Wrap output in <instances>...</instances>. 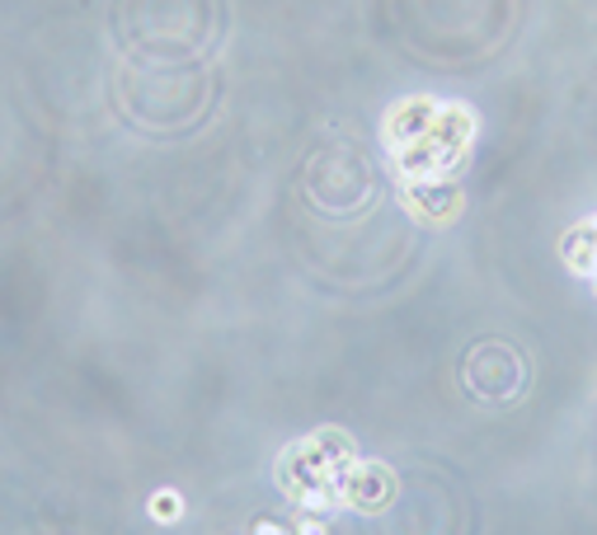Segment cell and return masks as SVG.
Wrapping results in <instances>:
<instances>
[{"instance_id":"cell-2","label":"cell","mask_w":597,"mask_h":535,"mask_svg":"<svg viewBox=\"0 0 597 535\" xmlns=\"http://www.w3.org/2000/svg\"><path fill=\"white\" fill-rule=\"evenodd\" d=\"M296 535H329L320 516H306V522H296Z\"/></svg>"},{"instance_id":"cell-3","label":"cell","mask_w":597,"mask_h":535,"mask_svg":"<svg viewBox=\"0 0 597 535\" xmlns=\"http://www.w3.org/2000/svg\"><path fill=\"white\" fill-rule=\"evenodd\" d=\"M255 535H292V531H288V526H278V522H259V526H255Z\"/></svg>"},{"instance_id":"cell-1","label":"cell","mask_w":597,"mask_h":535,"mask_svg":"<svg viewBox=\"0 0 597 535\" xmlns=\"http://www.w3.org/2000/svg\"><path fill=\"white\" fill-rule=\"evenodd\" d=\"M395 498V475L386 465H368V460H353L339 479V503L343 508H358V512H381Z\"/></svg>"}]
</instances>
